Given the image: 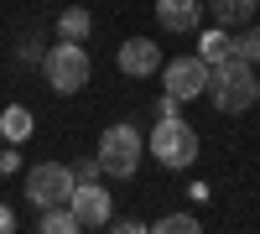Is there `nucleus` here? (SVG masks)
<instances>
[{"mask_svg": "<svg viewBox=\"0 0 260 234\" xmlns=\"http://www.w3.org/2000/svg\"><path fill=\"white\" fill-rule=\"evenodd\" d=\"M255 89H260V78L250 73L245 57H224V62H213V78H208V99H213V110L240 115V110H250V104H255Z\"/></svg>", "mask_w": 260, "mask_h": 234, "instance_id": "1", "label": "nucleus"}, {"mask_svg": "<svg viewBox=\"0 0 260 234\" xmlns=\"http://www.w3.org/2000/svg\"><path fill=\"white\" fill-rule=\"evenodd\" d=\"M151 156L161 166H172V172H182V166H192V156H198V130H192L187 120H177V115L156 120V130H151Z\"/></svg>", "mask_w": 260, "mask_h": 234, "instance_id": "2", "label": "nucleus"}, {"mask_svg": "<svg viewBox=\"0 0 260 234\" xmlns=\"http://www.w3.org/2000/svg\"><path fill=\"white\" fill-rule=\"evenodd\" d=\"M78 193V172L73 166H62V161H37L31 172H26V198L37 208H57V203H73Z\"/></svg>", "mask_w": 260, "mask_h": 234, "instance_id": "3", "label": "nucleus"}, {"mask_svg": "<svg viewBox=\"0 0 260 234\" xmlns=\"http://www.w3.org/2000/svg\"><path fill=\"white\" fill-rule=\"evenodd\" d=\"M42 73L57 94H78L83 83H89V52H83V42H57L42 62Z\"/></svg>", "mask_w": 260, "mask_h": 234, "instance_id": "4", "label": "nucleus"}, {"mask_svg": "<svg viewBox=\"0 0 260 234\" xmlns=\"http://www.w3.org/2000/svg\"><path fill=\"white\" fill-rule=\"evenodd\" d=\"M99 161H104L110 177H136V166H141V130L136 125H110L104 141H99Z\"/></svg>", "mask_w": 260, "mask_h": 234, "instance_id": "5", "label": "nucleus"}, {"mask_svg": "<svg viewBox=\"0 0 260 234\" xmlns=\"http://www.w3.org/2000/svg\"><path fill=\"white\" fill-rule=\"evenodd\" d=\"M161 78H167V94H177V99H198V94H208V78H213V62L198 52V57H172L167 68H161Z\"/></svg>", "mask_w": 260, "mask_h": 234, "instance_id": "6", "label": "nucleus"}, {"mask_svg": "<svg viewBox=\"0 0 260 234\" xmlns=\"http://www.w3.org/2000/svg\"><path fill=\"white\" fill-rule=\"evenodd\" d=\"M167 62H161V47L151 37H130L125 47H120V73L130 78H151V73H161Z\"/></svg>", "mask_w": 260, "mask_h": 234, "instance_id": "7", "label": "nucleus"}, {"mask_svg": "<svg viewBox=\"0 0 260 234\" xmlns=\"http://www.w3.org/2000/svg\"><path fill=\"white\" fill-rule=\"evenodd\" d=\"M73 214L83 229H99V224H110V193H104L99 182H78V193H73Z\"/></svg>", "mask_w": 260, "mask_h": 234, "instance_id": "8", "label": "nucleus"}, {"mask_svg": "<svg viewBox=\"0 0 260 234\" xmlns=\"http://www.w3.org/2000/svg\"><path fill=\"white\" fill-rule=\"evenodd\" d=\"M203 0H156V21L167 31H198Z\"/></svg>", "mask_w": 260, "mask_h": 234, "instance_id": "9", "label": "nucleus"}, {"mask_svg": "<svg viewBox=\"0 0 260 234\" xmlns=\"http://www.w3.org/2000/svg\"><path fill=\"white\" fill-rule=\"evenodd\" d=\"M89 31H94V21H89L83 6H68V11L57 16V37H62V42H83Z\"/></svg>", "mask_w": 260, "mask_h": 234, "instance_id": "10", "label": "nucleus"}, {"mask_svg": "<svg viewBox=\"0 0 260 234\" xmlns=\"http://www.w3.org/2000/svg\"><path fill=\"white\" fill-rule=\"evenodd\" d=\"M83 224H78V214L68 203H57V208H42V234H78Z\"/></svg>", "mask_w": 260, "mask_h": 234, "instance_id": "11", "label": "nucleus"}, {"mask_svg": "<svg viewBox=\"0 0 260 234\" xmlns=\"http://www.w3.org/2000/svg\"><path fill=\"white\" fill-rule=\"evenodd\" d=\"M255 16V0H213V21L219 26H245Z\"/></svg>", "mask_w": 260, "mask_h": 234, "instance_id": "12", "label": "nucleus"}, {"mask_svg": "<svg viewBox=\"0 0 260 234\" xmlns=\"http://www.w3.org/2000/svg\"><path fill=\"white\" fill-rule=\"evenodd\" d=\"M229 57L260 62V26H250V21H245V31H234V37H229Z\"/></svg>", "mask_w": 260, "mask_h": 234, "instance_id": "13", "label": "nucleus"}, {"mask_svg": "<svg viewBox=\"0 0 260 234\" xmlns=\"http://www.w3.org/2000/svg\"><path fill=\"white\" fill-rule=\"evenodd\" d=\"M0 130H6V141H26V136H31V110L11 104V110L0 115Z\"/></svg>", "mask_w": 260, "mask_h": 234, "instance_id": "14", "label": "nucleus"}, {"mask_svg": "<svg viewBox=\"0 0 260 234\" xmlns=\"http://www.w3.org/2000/svg\"><path fill=\"white\" fill-rule=\"evenodd\" d=\"M203 57L208 62H224L229 57V31H203Z\"/></svg>", "mask_w": 260, "mask_h": 234, "instance_id": "15", "label": "nucleus"}, {"mask_svg": "<svg viewBox=\"0 0 260 234\" xmlns=\"http://www.w3.org/2000/svg\"><path fill=\"white\" fill-rule=\"evenodd\" d=\"M156 234H198V219H192V214H167L156 224Z\"/></svg>", "mask_w": 260, "mask_h": 234, "instance_id": "16", "label": "nucleus"}, {"mask_svg": "<svg viewBox=\"0 0 260 234\" xmlns=\"http://www.w3.org/2000/svg\"><path fill=\"white\" fill-rule=\"evenodd\" d=\"M73 172H78V182H99V172H104V161H99V151H94L89 161H78Z\"/></svg>", "mask_w": 260, "mask_h": 234, "instance_id": "17", "label": "nucleus"}, {"mask_svg": "<svg viewBox=\"0 0 260 234\" xmlns=\"http://www.w3.org/2000/svg\"><path fill=\"white\" fill-rule=\"evenodd\" d=\"M11 229H16V214H11L6 203H0V234H11Z\"/></svg>", "mask_w": 260, "mask_h": 234, "instance_id": "18", "label": "nucleus"}, {"mask_svg": "<svg viewBox=\"0 0 260 234\" xmlns=\"http://www.w3.org/2000/svg\"><path fill=\"white\" fill-rule=\"evenodd\" d=\"M255 104H260V89H255Z\"/></svg>", "mask_w": 260, "mask_h": 234, "instance_id": "19", "label": "nucleus"}]
</instances>
